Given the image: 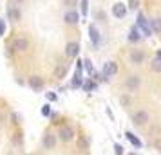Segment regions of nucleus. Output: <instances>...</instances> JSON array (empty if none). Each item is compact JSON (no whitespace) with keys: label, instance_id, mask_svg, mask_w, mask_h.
Instances as JSON below:
<instances>
[{"label":"nucleus","instance_id":"nucleus-16","mask_svg":"<svg viewBox=\"0 0 161 155\" xmlns=\"http://www.w3.org/2000/svg\"><path fill=\"white\" fill-rule=\"evenodd\" d=\"M89 34H91V40H92L94 44H98V42H100V36H98V29H96L94 25H91V27H89Z\"/></svg>","mask_w":161,"mask_h":155},{"label":"nucleus","instance_id":"nucleus-17","mask_svg":"<svg viewBox=\"0 0 161 155\" xmlns=\"http://www.w3.org/2000/svg\"><path fill=\"white\" fill-rule=\"evenodd\" d=\"M125 135H127V139H129V141H130V142H132V144H134V146H141V141H139L138 139V137H136V135H134V133H130V132H127V133H125Z\"/></svg>","mask_w":161,"mask_h":155},{"label":"nucleus","instance_id":"nucleus-18","mask_svg":"<svg viewBox=\"0 0 161 155\" xmlns=\"http://www.w3.org/2000/svg\"><path fill=\"white\" fill-rule=\"evenodd\" d=\"M150 29L154 31V33H161V18H154L152 20V27Z\"/></svg>","mask_w":161,"mask_h":155},{"label":"nucleus","instance_id":"nucleus-23","mask_svg":"<svg viewBox=\"0 0 161 155\" xmlns=\"http://www.w3.org/2000/svg\"><path fill=\"white\" fill-rule=\"evenodd\" d=\"M114 152H116V155H123V146L121 144H114Z\"/></svg>","mask_w":161,"mask_h":155},{"label":"nucleus","instance_id":"nucleus-31","mask_svg":"<svg viewBox=\"0 0 161 155\" xmlns=\"http://www.w3.org/2000/svg\"><path fill=\"white\" fill-rule=\"evenodd\" d=\"M156 58H161V51H158V52H156Z\"/></svg>","mask_w":161,"mask_h":155},{"label":"nucleus","instance_id":"nucleus-4","mask_svg":"<svg viewBox=\"0 0 161 155\" xmlns=\"http://www.w3.org/2000/svg\"><path fill=\"white\" fill-rule=\"evenodd\" d=\"M78 52H80V45L76 44V42H69V44L65 45V54L69 58H76Z\"/></svg>","mask_w":161,"mask_h":155},{"label":"nucleus","instance_id":"nucleus-20","mask_svg":"<svg viewBox=\"0 0 161 155\" xmlns=\"http://www.w3.org/2000/svg\"><path fill=\"white\" fill-rule=\"evenodd\" d=\"M81 85V76L80 74H74V80H73V87H80Z\"/></svg>","mask_w":161,"mask_h":155},{"label":"nucleus","instance_id":"nucleus-22","mask_svg":"<svg viewBox=\"0 0 161 155\" xmlns=\"http://www.w3.org/2000/svg\"><path fill=\"white\" fill-rule=\"evenodd\" d=\"M24 0H9V8H18V4H22Z\"/></svg>","mask_w":161,"mask_h":155},{"label":"nucleus","instance_id":"nucleus-10","mask_svg":"<svg viewBox=\"0 0 161 155\" xmlns=\"http://www.w3.org/2000/svg\"><path fill=\"white\" fill-rule=\"evenodd\" d=\"M67 67H69V63H65V61H62V63H58V67H56V70H54V78L56 80H60V78H64L67 72Z\"/></svg>","mask_w":161,"mask_h":155},{"label":"nucleus","instance_id":"nucleus-19","mask_svg":"<svg viewBox=\"0 0 161 155\" xmlns=\"http://www.w3.org/2000/svg\"><path fill=\"white\" fill-rule=\"evenodd\" d=\"M152 70H156V72H161V58H156L152 61Z\"/></svg>","mask_w":161,"mask_h":155},{"label":"nucleus","instance_id":"nucleus-8","mask_svg":"<svg viewBox=\"0 0 161 155\" xmlns=\"http://www.w3.org/2000/svg\"><path fill=\"white\" fill-rule=\"evenodd\" d=\"M42 142H44V146L49 148V150H51V148H54V146H56V137H54V133L47 132L44 135V141H42Z\"/></svg>","mask_w":161,"mask_h":155},{"label":"nucleus","instance_id":"nucleus-5","mask_svg":"<svg viewBox=\"0 0 161 155\" xmlns=\"http://www.w3.org/2000/svg\"><path fill=\"white\" fill-rule=\"evenodd\" d=\"M116 72H118V65L114 61H109V63L103 65V78H110V76H114Z\"/></svg>","mask_w":161,"mask_h":155},{"label":"nucleus","instance_id":"nucleus-14","mask_svg":"<svg viewBox=\"0 0 161 155\" xmlns=\"http://www.w3.org/2000/svg\"><path fill=\"white\" fill-rule=\"evenodd\" d=\"M139 83H141V80H139L138 76H129V80H127V89H130V90L138 89Z\"/></svg>","mask_w":161,"mask_h":155},{"label":"nucleus","instance_id":"nucleus-28","mask_svg":"<svg viewBox=\"0 0 161 155\" xmlns=\"http://www.w3.org/2000/svg\"><path fill=\"white\" fill-rule=\"evenodd\" d=\"M83 63H85V69H87L89 72H92V63L91 61H83Z\"/></svg>","mask_w":161,"mask_h":155},{"label":"nucleus","instance_id":"nucleus-7","mask_svg":"<svg viewBox=\"0 0 161 155\" xmlns=\"http://www.w3.org/2000/svg\"><path fill=\"white\" fill-rule=\"evenodd\" d=\"M64 20H65L67 25H76V23L80 22V15H78L76 11H69V13H65Z\"/></svg>","mask_w":161,"mask_h":155},{"label":"nucleus","instance_id":"nucleus-29","mask_svg":"<svg viewBox=\"0 0 161 155\" xmlns=\"http://www.w3.org/2000/svg\"><path fill=\"white\" fill-rule=\"evenodd\" d=\"M121 103H123V105H129V103H130V99H129L127 96H123V97H121Z\"/></svg>","mask_w":161,"mask_h":155},{"label":"nucleus","instance_id":"nucleus-11","mask_svg":"<svg viewBox=\"0 0 161 155\" xmlns=\"http://www.w3.org/2000/svg\"><path fill=\"white\" fill-rule=\"evenodd\" d=\"M143 59H145V52H143V51H132L130 52V61H132V63L139 65Z\"/></svg>","mask_w":161,"mask_h":155},{"label":"nucleus","instance_id":"nucleus-25","mask_svg":"<svg viewBox=\"0 0 161 155\" xmlns=\"http://www.w3.org/2000/svg\"><path fill=\"white\" fill-rule=\"evenodd\" d=\"M87 0H81V13H83V15H87Z\"/></svg>","mask_w":161,"mask_h":155},{"label":"nucleus","instance_id":"nucleus-30","mask_svg":"<svg viewBox=\"0 0 161 155\" xmlns=\"http://www.w3.org/2000/svg\"><path fill=\"white\" fill-rule=\"evenodd\" d=\"M156 148H158V150L161 152V139H158V141H156Z\"/></svg>","mask_w":161,"mask_h":155},{"label":"nucleus","instance_id":"nucleus-27","mask_svg":"<svg viewBox=\"0 0 161 155\" xmlns=\"http://www.w3.org/2000/svg\"><path fill=\"white\" fill-rule=\"evenodd\" d=\"M42 114H44V116H49V114H51V108H49V105H45L44 108H42Z\"/></svg>","mask_w":161,"mask_h":155},{"label":"nucleus","instance_id":"nucleus-1","mask_svg":"<svg viewBox=\"0 0 161 155\" xmlns=\"http://www.w3.org/2000/svg\"><path fill=\"white\" fill-rule=\"evenodd\" d=\"M60 139L62 141H65V142H69V141H73L74 139V135H76V132H74V128L73 126H67V125H64V126H60Z\"/></svg>","mask_w":161,"mask_h":155},{"label":"nucleus","instance_id":"nucleus-21","mask_svg":"<svg viewBox=\"0 0 161 155\" xmlns=\"http://www.w3.org/2000/svg\"><path fill=\"white\" fill-rule=\"evenodd\" d=\"M139 6V0H129V8L130 9H138Z\"/></svg>","mask_w":161,"mask_h":155},{"label":"nucleus","instance_id":"nucleus-12","mask_svg":"<svg viewBox=\"0 0 161 155\" xmlns=\"http://www.w3.org/2000/svg\"><path fill=\"white\" fill-rule=\"evenodd\" d=\"M29 85H31V89L40 90L44 87V80H42L40 76H33V78H29Z\"/></svg>","mask_w":161,"mask_h":155},{"label":"nucleus","instance_id":"nucleus-6","mask_svg":"<svg viewBox=\"0 0 161 155\" xmlns=\"http://www.w3.org/2000/svg\"><path fill=\"white\" fill-rule=\"evenodd\" d=\"M112 15L116 16V18H123V16L127 15V6L121 4V2L114 4V6H112Z\"/></svg>","mask_w":161,"mask_h":155},{"label":"nucleus","instance_id":"nucleus-24","mask_svg":"<svg viewBox=\"0 0 161 155\" xmlns=\"http://www.w3.org/2000/svg\"><path fill=\"white\" fill-rule=\"evenodd\" d=\"M83 89L87 90V92H91V90L94 89V83H91V81H87V83H83Z\"/></svg>","mask_w":161,"mask_h":155},{"label":"nucleus","instance_id":"nucleus-3","mask_svg":"<svg viewBox=\"0 0 161 155\" xmlns=\"http://www.w3.org/2000/svg\"><path fill=\"white\" fill-rule=\"evenodd\" d=\"M13 49L15 51H27L29 49V40H25V38H15V42H13Z\"/></svg>","mask_w":161,"mask_h":155},{"label":"nucleus","instance_id":"nucleus-2","mask_svg":"<svg viewBox=\"0 0 161 155\" xmlns=\"http://www.w3.org/2000/svg\"><path fill=\"white\" fill-rule=\"evenodd\" d=\"M148 119H150V116H148V112L145 110H139L134 114V117H132V123L136 126H143L145 123H148Z\"/></svg>","mask_w":161,"mask_h":155},{"label":"nucleus","instance_id":"nucleus-26","mask_svg":"<svg viewBox=\"0 0 161 155\" xmlns=\"http://www.w3.org/2000/svg\"><path fill=\"white\" fill-rule=\"evenodd\" d=\"M4 33H6V23L4 20H0V36H4Z\"/></svg>","mask_w":161,"mask_h":155},{"label":"nucleus","instance_id":"nucleus-9","mask_svg":"<svg viewBox=\"0 0 161 155\" xmlns=\"http://www.w3.org/2000/svg\"><path fill=\"white\" fill-rule=\"evenodd\" d=\"M138 25L141 27V29H143V34H145V36H150L152 29L148 27V22L145 20V16H143V15H139V16H138Z\"/></svg>","mask_w":161,"mask_h":155},{"label":"nucleus","instance_id":"nucleus-13","mask_svg":"<svg viewBox=\"0 0 161 155\" xmlns=\"http://www.w3.org/2000/svg\"><path fill=\"white\" fill-rule=\"evenodd\" d=\"M20 9L18 8H8V18L9 20H13V22H18L20 20Z\"/></svg>","mask_w":161,"mask_h":155},{"label":"nucleus","instance_id":"nucleus-15","mask_svg":"<svg viewBox=\"0 0 161 155\" xmlns=\"http://www.w3.org/2000/svg\"><path fill=\"white\" fill-rule=\"evenodd\" d=\"M129 40H130V42H139V40H141V36H139V31H138V27H132V29H130V34H129Z\"/></svg>","mask_w":161,"mask_h":155}]
</instances>
